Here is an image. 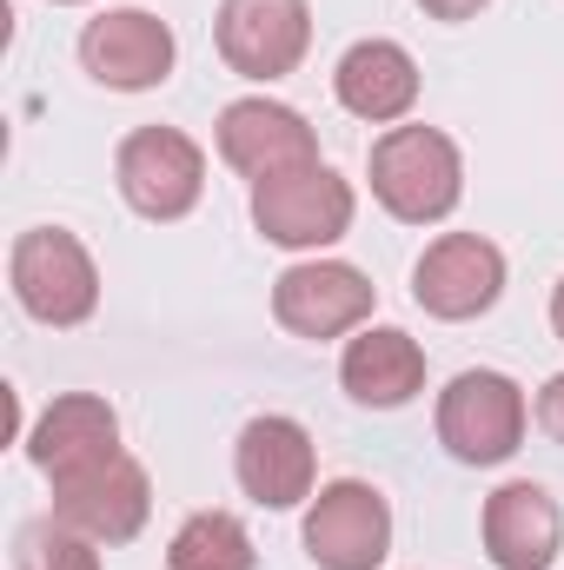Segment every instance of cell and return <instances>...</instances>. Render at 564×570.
<instances>
[{
    "mask_svg": "<svg viewBox=\"0 0 564 570\" xmlns=\"http://www.w3.org/2000/svg\"><path fill=\"white\" fill-rule=\"evenodd\" d=\"M60 7H74V0H60Z\"/></svg>",
    "mask_w": 564,
    "mask_h": 570,
    "instance_id": "obj_23",
    "label": "cell"
},
{
    "mask_svg": "<svg viewBox=\"0 0 564 570\" xmlns=\"http://www.w3.org/2000/svg\"><path fill=\"white\" fill-rule=\"evenodd\" d=\"M332 94H339L346 114H359L372 127H392L419 107V60L399 40H359V47H346V60L332 73Z\"/></svg>",
    "mask_w": 564,
    "mask_h": 570,
    "instance_id": "obj_16",
    "label": "cell"
},
{
    "mask_svg": "<svg viewBox=\"0 0 564 570\" xmlns=\"http://www.w3.org/2000/svg\"><path fill=\"white\" fill-rule=\"evenodd\" d=\"M233 471H240V484H246L253 504H266V511H292L299 498H312V471H319V458H312V438H305L299 419L266 412V419H253V425L240 431Z\"/></svg>",
    "mask_w": 564,
    "mask_h": 570,
    "instance_id": "obj_14",
    "label": "cell"
},
{
    "mask_svg": "<svg viewBox=\"0 0 564 570\" xmlns=\"http://www.w3.org/2000/svg\"><path fill=\"white\" fill-rule=\"evenodd\" d=\"M465 193V159L438 127H392L372 146V199L406 219V226H431L458 206Z\"/></svg>",
    "mask_w": 564,
    "mask_h": 570,
    "instance_id": "obj_1",
    "label": "cell"
},
{
    "mask_svg": "<svg viewBox=\"0 0 564 570\" xmlns=\"http://www.w3.org/2000/svg\"><path fill=\"white\" fill-rule=\"evenodd\" d=\"M114 179L140 219H186L206 193V153L179 127H140L114 153Z\"/></svg>",
    "mask_w": 564,
    "mask_h": 570,
    "instance_id": "obj_4",
    "label": "cell"
},
{
    "mask_svg": "<svg viewBox=\"0 0 564 570\" xmlns=\"http://www.w3.org/2000/svg\"><path fill=\"white\" fill-rule=\"evenodd\" d=\"M339 379H346V392H352L359 405L392 412V405H406L425 385V352H419V338L399 332V325H366V332L346 345Z\"/></svg>",
    "mask_w": 564,
    "mask_h": 570,
    "instance_id": "obj_17",
    "label": "cell"
},
{
    "mask_svg": "<svg viewBox=\"0 0 564 570\" xmlns=\"http://www.w3.org/2000/svg\"><path fill=\"white\" fill-rule=\"evenodd\" d=\"M253 226L292 246V253H312V246H332L352 233V186L332 173V166H299L280 179H260L253 186Z\"/></svg>",
    "mask_w": 564,
    "mask_h": 570,
    "instance_id": "obj_5",
    "label": "cell"
},
{
    "mask_svg": "<svg viewBox=\"0 0 564 570\" xmlns=\"http://www.w3.org/2000/svg\"><path fill=\"white\" fill-rule=\"evenodd\" d=\"M552 325H558V338H564V279H558V292H552Z\"/></svg>",
    "mask_w": 564,
    "mask_h": 570,
    "instance_id": "obj_22",
    "label": "cell"
},
{
    "mask_svg": "<svg viewBox=\"0 0 564 570\" xmlns=\"http://www.w3.org/2000/svg\"><path fill=\"white\" fill-rule=\"evenodd\" d=\"M20 570H100V551H94V538H80L74 524H60V518H40V524H27L20 531Z\"/></svg>",
    "mask_w": 564,
    "mask_h": 570,
    "instance_id": "obj_19",
    "label": "cell"
},
{
    "mask_svg": "<svg viewBox=\"0 0 564 570\" xmlns=\"http://www.w3.org/2000/svg\"><path fill=\"white\" fill-rule=\"evenodd\" d=\"M27 458H33L54 484L87 478V471H100L107 458H120V412H114L107 399H94V392H67V399H54V405L40 412V425L27 431Z\"/></svg>",
    "mask_w": 564,
    "mask_h": 570,
    "instance_id": "obj_13",
    "label": "cell"
},
{
    "mask_svg": "<svg viewBox=\"0 0 564 570\" xmlns=\"http://www.w3.org/2000/svg\"><path fill=\"white\" fill-rule=\"evenodd\" d=\"M220 159L260 186V179H280L299 166H319V140L280 100H233L220 114Z\"/></svg>",
    "mask_w": 564,
    "mask_h": 570,
    "instance_id": "obj_12",
    "label": "cell"
},
{
    "mask_svg": "<svg viewBox=\"0 0 564 570\" xmlns=\"http://www.w3.org/2000/svg\"><path fill=\"white\" fill-rule=\"evenodd\" d=\"M419 7L431 13V20H471V13H478L485 0H419Z\"/></svg>",
    "mask_w": 564,
    "mask_h": 570,
    "instance_id": "obj_21",
    "label": "cell"
},
{
    "mask_svg": "<svg viewBox=\"0 0 564 570\" xmlns=\"http://www.w3.org/2000/svg\"><path fill=\"white\" fill-rule=\"evenodd\" d=\"M558 538H564V518L545 484L518 478V484L485 498V551H492L498 570H552Z\"/></svg>",
    "mask_w": 564,
    "mask_h": 570,
    "instance_id": "obj_15",
    "label": "cell"
},
{
    "mask_svg": "<svg viewBox=\"0 0 564 570\" xmlns=\"http://www.w3.org/2000/svg\"><path fill=\"white\" fill-rule=\"evenodd\" d=\"M372 279L346 259H305V266H285L273 285V318H280L292 338H339V332H359L372 318Z\"/></svg>",
    "mask_w": 564,
    "mask_h": 570,
    "instance_id": "obj_8",
    "label": "cell"
},
{
    "mask_svg": "<svg viewBox=\"0 0 564 570\" xmlns=\"http://www.w3.org/2000/svg\"><path fill=\"white\" fill-rule=\"evenodd\" d=\"M146 511H153V484H146V471L127 451L107 458V464L87 471V478L54 484V518L74 524V531L94 538V544H127V538H140Z\"/></svg>",
    "mask_w": 564,
    "mask_h": 570,
    "instance_id": "obj_11",
    "label": "cell"
},
{
    "mask_svg": "<svg viewBox=\"0 0 564 570\" xmlns=\"http://www.w3.org/2000/svg\"><path fill=\"white\" fill-rule=\"evenodd\" d=\"M538 425H545V431L564 444V372L545 385V392H538Z\"/></svg>",
    "mask_w": 564,
    "mask_h": 570,
    "instance_id": "obj_20",
    "label": "cell"
},
{
    "mask_svg": "<svg viewBox=\"0 0 564 570\" xmlns=\"http://www.w3.org/2000/svg\"><path fill=\"white\" fill-rule=\"evenodd\" d=\"M525 438V392L505 372H458L438 392V444L458 464H505Z\"/></svg>",
    "mask_w": 564,
    "mask_h": 570,
    "instance_id": "obj_3",
    "label": "cell"
},
{
    "mask_svg": "<svg viewBox=\"0 0 564 570\" xmlns=\"http://www.w3.org/2000/svg\"><path fill=\"white\" fill-rule=\"evenodd\" d=\"M505 292V253L478 233H445L412 266V298L431 318H478Z\"/></svg>",
    "mask_w": 564,
    "mask_h": 570,
    "instance_id": "obj_10",
    "label": "cell"
},
{
    "mask_svg": "<svg viewBox=\"0 0 564 570\" xmlns=\"http://www.w3.org/2000/svg\"><path fill=\"white\" fill-rule=\"evenodd\" d=\"M166 570H253V538L233 511H193L166 544Z\"/></svg>",
    "mask_w": 564,
    "mask_h": 570,
    "instance_id": "obj_18",
    "label": "cell"
},
{
    "mask_svg": "<svg viewBox=\"0 0 564 570\" xmlns=\"http://www.w3.org/2000/svg\"><path fill=\"white\" fill-rule=\"evenodd\" d=\"M305 551L319 570H379L392 551V504L359 478L325 484L305 511Z\"/></svg>",
    "mask_w": 564,
    "mask_h": 570,
    "instance_id": "obj_7",
    "label": "cell"
},
{
    "mask_svg": "<svg viewBox=\"0 0 564 570\" xmlns=\"http://www.w3.org/2000/svg\"><path fill=\"white\" fill-rule=\"evenodd\" d=\"M220 60L240 80H285L312 47V7L305 0H220Z\"/></svg>",
    "mask_w": 564,
    "mask_h": 570,
    "instance_id": "obj_6",
    "label": "cell"
},
{
    "mask_svg": "<svg viewBox=\"0 0 564 570\" xmlns=\"http://www.w3.org/2000/svg\"><path fill=\"white\" fill-rule=\"evenodd\" d=\"M173 53H179L173 47V27L159 13H146V7H114V13L87 20V33H80V67L100 87H114V94L159 87L173 73Z\"/></svg>",
    "mask_w": 564,
    "mask_h": 570,
    "instance_id": "obj_9",
    "label": "cell"
},
{
    "mask_svg": "<svg viewBox=\"0 0 564 570\" xmlns=\"http://www.w3.org/2000/svg\"><path fill=\"white\" fill-rule=\"evenodd\" d=\"M7 279L13 298L40 318V325H87L94 305H100V273H94V253L60 233V226H33L13 239L7 253Z\"/></svg>",
    "mask_w": 564,
    "mask_h": 570,
    "instance_id": "obj_2",
    "label": "cell"
}]
</instances>
